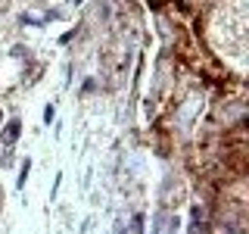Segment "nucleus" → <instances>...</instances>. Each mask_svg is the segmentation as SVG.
<instances>
[{"label":"nucleus","mask_w":249,"mask_h":234,"mask_svg":"<svg viewBox=\"0 0 249 234\" xmlns=\"http://www.w3.org/2000/svg\"><path fill=\"white\" fill-rule=\"evenodd\" d=\"M0 122H3V113H0Z\"/></svg>","instance_id":"obj_6"},{"label":"nucleus","mask_w":249,"mask_h":234,"mask_svg":"<svg viewBox=\"0 0 249 234\" xmlns=\"http://www.w3.org/2000/svg\"><path fill=\"white\" fill-rule=\"evenodd\" d=\"M22 135V122L19 119H13V122H6V128H3V144L10 147V144H16V137Z\"/></svg>","instance_id":"obj_1"},{"label":"nucleus","mask_w":249,"mask_h":234,"mask_svg":"<svg viewBox=\"0 0 249 234\" xmlns=\"http://www.w3.org/2000/svg\"><path fill=\"white\" fill-rule=\"evenodd\" d=\"M44 122H47V125L53 122V106H47V109H44Z\"/></svg>","instance_id":"obj_3"},{"label":"nucleus","mask_w":249,"mask_h":234,"mask_svg":"<svg viewBox=\"0 0 249 234\" xmlns=\"http://www.w3.org/2000/svg\"><path fill=\"white\" fill-rule=\"evenodd\" d=\"M47 19H53L50 13H25L22 16V22H47Z\"/></svg>","instance_id":"obj_2"},{"label":"nucleus","mask_w":249,"mask_h":234,"mask_svg":"<svg viewBox=\"0 0 249 234\" xmlns=\"http://www.w3.org/2000/svg\"><path fill=\"white\" fill-rule=\"evenodd\" d=\"M0 209H3V191H0Z\"/></svg>","instance_id":"obj_5"},{"label":"nucleus","mask_w":249,"mask_h":234,"mask_svg":"<svg viewBox=\"0 0 249 234\" xmlns=\"http://www.w3.org/2000/svg\"><path fill=\"white\" fill-rule=\"evenodd\" d=\"M6 6H10V0H0V13H3V10H6Z\"/></svg>","instance_id":"obj_4"}]
</instances>
